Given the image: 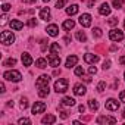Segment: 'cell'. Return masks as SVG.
<instances>
[{"label":"cell","mask_w":125,"mask_h":125,"mask_svg":"<svg viewBox=\"0 0 125 125\" xmlns=\"http://www.w3.org/2000/svg\"><path fill=\"white\" fill-rule=\"evenodd\" d=\"M3 78H5L6 81L19 83V81L22 80V75H21V72H19V71H15V69H12V71H6V72L3 74Z\"/></svg>","instance_id":"1"},{"label":"cell","mask_w":125,"mask_h":125,"mask_svg":"<svg viewBox=\"0 0 125 125\" xmlns=\"http://www.w3.org/2000/svg\"><path fill=\"white\" fill-rule=\"evenodd\" d=\"M0 41H2L5 46H9L15 41V35L12 31H3L2 34H0Z\"/></svg>","instance_id":"2"},{"label":"cell","mask_w":125,"mask_h":125,"mask_svg":"<svg viewBox=\"0 0 125 125\" xmlns=\"http://www.w3.org/2000/svg\"><path fill=\"white\" fill-rule=\"evenodd\" d=\"M68 90V80L65 78H59L54 83V91L56 93H65Z\"/></svg>","instance_id":"3"},{"label":"cell","mask_w":125,"mask_h":125,"mask_svg":"<svg viewBox=\"0 0 125 125\" xmlns=\"http://www.w3.org/2000/svg\"><path fill=\"white\" fill-rule=\"evenodd\" d=\"M109 38L112 41H122L124 40V32L118 28H113V30L109 31Z\"/></svg>","instance_id":"4"},{"label":"cell","mask_w":125,"mask_h":125,"mask_svg":"<svg viewBox=\"0 0 125 125\" xmlns=\"http://www.w3.org/2000/svg\"><path fill=\"white\" fill-rule=\"evenodd\" d=\"M46 109H47V104H46L44 102H35V103H34V106H32V115L43 113Z\"/></svg>","instance_id":"5"},{"label":"cell","mask_w":125,"mask_h":125,"mask_svg":"<svg viewBox=\"0 0 125 125\" xmlns=\"http://www.w3.org/2000/svg\"><path fill=\"white\" fill-rule=\"evenodd\" d=\"M47 60H49V65H50L52 68H57V66L60 65V57H59L57 54H54V53H50V54L47 56Z\"/></svg>","instance_id":"6"},{"label":"cell","mask_w":125,"mask_h":125,"mask_svg":"<svg viewBox=\"0 0 125 125\" xmlns=\"http://www.w3.org/2000/svg\"><path fill=\"white\" fill-rule=\"evenodd\" d=\"M49 83H50V75H41V77H38V80L35 81V87H37V88H41V87H44V85H49Z\"/></svg>","instance_id":"7"},{"label":"cell","mask_w":125,"mask_h":125,"mask_svg":"<svg viewBox=\"0 0 125 125\" xmlns=\"http://www.w3.org/2000/svg\"><path fill=\"white\" fill-rule=\"evenodd\" d=\"M104 107H106L107 110L115 112V110H118V109H119V102H118V100H115V99H109V100L106 102Z\"/></svg>","instance_id":"8"},{"label":"cell","mask_w":125,"mask_h":125,"mask_svg":"<svg viewBox=\"0 0 125 125\" xmlns=\"http://www.w3.org/2000/svg\"><path fill=\"white\" fill-rule=\"evenodd\" d=\"M80 24H81L84 28L90 27V25H91V15H90V13H83V15L80 16Z\"/></svg>","instance_id":"9"},{"label":"cell","mask_w":125,"mask_h":125,"mask_svg":"<svg viewBox=\"0 0 125 125\" xmlns=\"http://www.w3.org/2000/svg\"><path fill=\"white\" fill-rule=\"evenodd\" d=\"M115 122H116V118H113V116L102 115V116L97 118V124H100V125H103V124H115Z\"/></svg>","instance_id":"10"},{"label":"cell","mask_w":125,"mask_h":125,"mask_svg":"<svg viewBox=\"0 0 125 125\" xmlns=\"http://www.w3.org/2000/svg\"><path fill=\"white\" fill-rule=\"evenodd\" d=\"M78 63V56H75V54H72V56H68V59H66V63H65V66L66 68H74L75 65Z\"/></svg>","instance_id":"11"},{"label":"cell","mask_w":125,"mask_h":125,"mask_svg":"<svg viewBox=\"0 0 125 125\" xmlns=\"http://www.w3.org/2000/svg\"><path fill=\"white\" fill-rule=\"evenodd\" d=\"M84 60L87 62V63H97L99 62V56L97 54H93V53H85L84 54Z\"/></svg>","instance_id":"12"},{"label":"cell","mask_w":125,"mask_h":125,"mask_svg":"<svg viewBox=\"0 0 125 125\" xmlns=\"http://www.w3.org/2000/svg\"><path fill=\"white\" fill-rule=\"evenodd\" d=\"M40 19H43V21H50V19H52L50 8H43V9L40 10Z\"/></svg>","instance_id":"13"},{"label":"cell","mask_w":125,"mask_h":125,"mask_svg":"<svg viewBox=\"0 0 125 125\" xmlns=\"http://www.w3.org/2000/svg\"><path fill=\"white\" fill-rule=\"evenodd\" d=\"M46 31H47V34H49L50 37H57V35H59V27L54 25V24L49 25V27L46 28Z\"/></svg>","instance_id":"14"},{"label":"cell","mask_w":125,"mask_h":125,"mask_svg":"<svg viewBox=\"0 0 125 125\" xmlns=\"http://www.w3.org/2000/svg\"><path fill=\"white\" fill-rule=\"evenodd\" d=\"M85 93H87L85 85H83V84H75L74 85V94L75 96H84Z\"/></svg>","instance_id":"15"},{"label":"cell","mask_w":125,"mask_h":125,"mask_svg":"<svg viewBox=\"0 0 125 125\" xmlns=\"http://www.w3.org/2000/svg\"><path fill=\"white\" fill-rule=\"evenodd\" d=\"M21 59H22L24 66H31V65H32V57H31V54H30V53H22Z\"/></svg>","instance_id":"16"},{"label":"cell","mask_w":125,"mask_h":125,"mask_svg":"<svg viewBox=\"0 0 125 125\" xmlns=\"http://www.w3.org/2000/svg\"><path fill=\"white\" fill-rule=\"evenodd\" d=\"M99 13L103 15V16H107V15L110 13V6H109L107 3H102L100 8H99Z\"/></svg>","instance_id":"17"},{"label":"cell","mask_w":125,"mask_h":125,"mask_svg":"<svg viewBox=\"0 0 125 125\" xmlns=\"http://www.w3.org/2000/svg\"><path fill=\"white\" fill-rule=\"evenodd\" d=\"M10 28H12L13 31H21V30L24 28V24H22L21 21H18V19H12V21H10Z\"/></svg>","instance_id":"18"},{"label":"cell","mask_w":125,"mask_h":125,"mask_svg":"<svg viewBox=\"0 0 125 125\" xmlns=\"http://www.w3.org/2000/svg\"><path fill=\"white\" fill-rule=\"evenodd\" d=\"M74 27H75V21H74V19H66L63 24H62V28H63V30H66V31L72 30Z\"/></svg>","instance_id":"19"},{"label":"cell","mask_w":125,"mask_h":125,"mask_svg":"<svg viewBox=\"0 0 125 125\" xmlns=\"http://www.w3.org/2000/svg\"><path fill=\"white\" fill-rule=\"evenodd\" d=\"M78 10H80L78 5H71V6H68V8H66V13H68L69 16L77 15V13H78Z\"/></svg>","instance_id":"20"},{"label":"cell","mask_w":125,"mask_h":125,"mask_svg":"<svg viewBox=\"0 0 125 125\" xmlns=\"http://www.w3.org/2000/svg\"><path fill=\"white\" fill-rule=\"evenodd\" d=\"M41 122L43 124H54L56 122V116L54 115H46V116H43Z\"/></svg>","instance_id":"21"},{"label":"cell","mask_w":125,"mask_h":125,"mask_svg":"<svg viewBox=\"0 0 125 125\" xmlns=\"http://www.w3.org/2000/svg\"><path fill=\"white\" fill-rule=\"evenodd\" d=\"M62 104L63 106H74L75 104V99L74 97H63V100H62Z\"/></svg>","instance_id":"22"},{"label":"cell","mask_w":125,"mask_h":125,"mask_svg":"<svg viewBox=\"0 0 125 125\" xmlns=\"http://www.w3.org/2000/svg\"><path fill=\"white\" fill-rule=\"evenodd\" d=\"M49 93H50L49 85H44V87L38 88V96H40V97H46V96H49Z\"/></svg>","instance_id":"23"},{"label":"cell","mask_w":125,"mask_h":125,"mask_svg":"<svg viewBox=\"0 0 125 125\" xmlns=\"http://www.w3.org/2000/svg\"><path fill=\"white\" fill-rule=\"evenodd\" d=\"M35 66H38L40 69H44V68L47 66V60H46V59H43V57L37 59V60H35Z\"/></svg>","instance_id":"24"},{"label":"cell","mask_w":125,"mask_h":125,"mask_svg":"<svg viewBox=\"0 0 125 125\" xmlns=\"http://www.w3.org/2000/svg\"><path fill=\"white\" fill-rule=\"evenodd\" d=\"M75 37H77V40H78L80 43H85V41H87V35H85L84 31H78V32L75 34Z\"/></svg>","instance_id":"25"},{"label":"cell","mask_w":125,"mask_h":125,"mask_svg":"<svg viewBox=\"0 0 125 125\" xmlns=\"http://www.w3.org/2000/svg\"><path fill=\"white\" fill-rule=\"evenodd\" d=\"M88 107H90V110L96 112V110L99 109V103H97V100H94V99H90V100H88Z\"/></svg>","instance_id":"26"},{"label":"cell","mask_w":125,"mask_h":125,"mask_svg":"<svg viewBox=\"0 0 125 125\" xmlns=\"http://www.w3.org/2000/svg\"><path fill=\"white\" fill-rule=\"evenodd\" d=\"M16 65V59L15 57H9L3 62V66H15Z\"/></svg>","instance_id":"27"},{"label":"cell","mask_w":125,"mask_h":125,"mask_svg":"<svg viewBox=\"0 0 125 125\" xmlns=\"http://www.w3.org/2000/svg\"><path fill=\"white\" fill-rule=\"evenodd\" d=\"M60 52V47H59V44L57 43H52L50 44V53H54V54H57Z\"/></svg>","instance_id":"28"},{"label":"cell","mask_w":125,"mask_h":125,"mask_svg":"<svg viewBox=\"0 0 125 125\" xmlns=\"http://www.w3.org/2000/svg\"><path fill=\"white\" fill-rule=\"evenodd\" d=\"M103 35V32H102V30L99 28V27H96L94 30H93V37H96V38H100Z\"/></svg>","instance_id":"29"},{"label":"cell","mask_w":125,"mask_h":125,"mask_svg":"<svg viewBox=\"0 0 125 125\" xmlns=\"http://www.w3.org/2000/svg\"><path fill=\"white\" fill-rule=\"evenodd\" d=\"M112 5H113L115 9H121L122 5H124V2H122V0H112Z\"/></svg>","instance_id":"30"},{"label":"cell","mask_w":125,"mask_h":125,"mask_svg":"<svg viewBox=\"0 0 125 125\" xmlns=\"http://www.w3.org/2000/svg\"><path fill=\"white\" fill-rule=\"evenodd\" d=\"M104 88H106V83H104V81H100V83L97 84V91H99V93H103Z\"/></svg>","instance_id":"31"},{"label":"cell","mask_w":125,"mask_h":125,"mask_svg":"<svg viewBox=\"0 0 125 125\" xmlns=\"http://www.w3.org/2000/svg\"><path fill=\"white\" fill-rule=\"evenodd\" d=\"M75 75L77 77H83L84 75V69L81 66H75Z\"/></svg>","instance_id":"32"},{"label":"cell","mask_w":125,"mask_h":125,"mask_svg":"<svg viewBox=\"0 0 125 125\" xmlns=\"http://www.w3.org/2000/svg\"><path fill=\"white\" fill-rule=\"evenodd\" d=\"M18 124H19V125H24V124H27V125H31V121H30L28 118H21V119L18 121Z\"/></svg>","instance_id":"33"},{"label":"cell","mask_w":125,"mask_h":125,"mask_svg":"<svg viewBox=\"0 0 125 125\" xmlns=\"http://www.w3.org/2000/svg\"><path fill=\"white\" fill-rule=\"evenodd\" d=\"M65 5H66V0H59V2L56 3V6H54V8H56V9H62Z\"/></svg>","instance_id":"34"},{"label":"cell","mask_w":125,"mask_h":125,"mask_svg":"<svg viewBox=\"0 0 125 125\" xmlns=\"http://www.w3.org/2000/svg\"><path fill=\"white\" fill-rule=\"evenodd\" d=\"M27 107H28V100L22 97L21 99V109H27Z\"/></svg>","instance_id":"35"},{"label":"cell","mask_w":125,"mask_h":125,"mask_svg":"<svg viewBox=\"0 0 125 125\" xmlns=\"http://www.w3.org/2000/svg\"><path fill=\"white\" fill-rule=\"evenodd\" d=\"M107 24H109V25H112V27H113V25H116V24H118V18H110V19L107 21Z\"/></svg>","instance_id":"36"},{"label":"cell","mask_w":125,"mask_h":125,"mask_svg":"<svg viewBox=\"0 0 125 125\" xmlns=\"http://www.w3.org/2000/svg\"><path fill=\"white\" fill-rule=\"evenodd\" d=\"M9 9H10V5H9V3H3V5H2V10H3V12H8Z\"/></svg>","instance_id":"37"},{"label":"cell","mask_w":125,"mask_h":125,"mask_svg":"<svg viewBox=\"0 0 125 125\" xmlns=\"http://www.w3.org/2000/svg\"><path fill=\"white\" fill-rule=\"evenodd\" d=\"M28 25H30V27H35V25H37V21H35V18H31V19H28Z\"/></svg>","instance_id":"38"},{"label":"cell","mask_w":125,"mask_h":125,"mask_svg":"<svg viewBox=\"0 0 125 125\" xmlns=\"http://www.w3.org/2000/svg\"><path fill=\"white\" fill-rule=\"evenodd\" d=\"M102 68H103L104 71H106V69H109V68H110V60H104V63H103V66H102Z\"/></svg>","instance_id":"39"},{"label":"cell","mask_w":125,"mask_h":125,"mask_svg":"<svg viewBox=\"0 0 125 125\" xmlns=\"http://www.w3.org/2000/svg\"><path fill=\"white\" fill-rule=\"evenodd\" d=\"M69 115H68V112H65V110H60V118L62 119H66Z\"/></svg>","instance_id":"40"},{"label":"cell","mask_w":125,"mask_h":125,"mask_svg":"<svg viewBox=\"0 0 125 125\" xmlns=\"http://www.w3.org/2000/svg\"><path fill=\"white\" fill-rule=\"evenodd\" d=\"M88 72H90V75H96V72H97V69H96V66H90V69H88Z\"/></svg>","instance_id":"41"},{"label":"cell","mask_w":125,"mask_h":125,"mask_svg":"<svg viewBox=\"0 0 125 125\" xmlns=\"http://www.w3.org/2000/svg\"><path fill=\"white\" fill-rule=\"evenodd\" d=\"M119 99H121V102H122V103H125V90H124V91H121Z\"/></svg>","instance_id":"42"},{"label":"cell","mask_w":125,"mask_h":125,"mask_svg":"<svg viewBox=\"0 0 125 125\" xmlns=\"http://www.w3.org/2000/svg\"><path fill=\"white\" fill-rule=\"evenodd\" d=\"M78 110H80L81 113H84V110H85V106H84V104H80V106H78Z\"/></svg>","instance_id":"43"},{"label":"cell","mask_w":125,"mask_h":125,"mask_svg":"<svg viewBox=\"0 0 125 125\" xmlns=\"http://www.w3.org/2000/svg\"><path fill=\"white\" fill-rule=\"evenodd\" d=\"M119 63L121 65H125V56H121L119 57Z\"/></svg>","instance_id":"44"},{"label":"cell","mask_w":125,"mask_h":125,"mask_svg":"<svg viewBox=\"0 0 125 125\" xmlns=\"http://www.w3.org/2000/svg\"><path fill=\"white\" fill-rule=\"evenodd\" d=\"M94 3H96V0H90L87 6H88V8H93V6H94Z\"/></svg>","instance_id":"45"},{"label":"cell","mask_w":125,"mask_h":125,"mask_svg":"<svg viewBox=\"0 0 125 125\" xmlns=\"http://www.w3.org/2000/svg\"><path fill=\"white\" fill-rule=\"evenodd\" d=\"M0 91H2V93H5V91H6V88H5V84H3V83L0 84Z\"/></svg>","instance_id":"46"},{"label":"cell","mask_w":125,"mask_h":125,"mask_svg":"<svg viewBox=\"0 0 125 125\" xmlns=\"http://www.w3.org/2000/svg\"><path fill=\"white\" fill-rule=\"evenodd\" d=\"M65 43H66V44H69V43H71V37H69V35H66V37H65Z\"/></svg>","instance_id":"47"},{"label":"cell","mask_w":125,"mask_h":125,"mask_svg":"<svg viewBox=\"0 0 125 125\" xmlns=\"http://www.w3.org/2000/svg\"><path fill=\"white\" fill-rule=\"evenodd\" d=\"M24 3H34V2H37V0H22Z\"/></svg>","instance_id":"48"},{"label":"cell","mask_w":125,"mask_h":125,"mask_svg":"<svg viewBox=\"0 0 125 125\" xmlns=\"http://www.w3.org/2000/svg\"><path fill=\"white\" fill-rule=\"evenodd\" d=\"M6 19H8V16H6V15H3V16H2V24H5V22H6Z\"/></svg>","instance_id":"49"},{"label":"cell","mask_w":125,"mask_h":125,"mask_svg":"<svg viewBox=\"0 0 125 125\" xmlns=\"http://www.w3.org/2000/svg\"><path fill=\"white\" fill-rule=\"evenodd\" d=\"M8 107H13V102H12V100L8 102Z\"/></svg>","instance_id":"50"},{"label":"cell","mask_w":125,"mask_h":125,"mask_svg":"<svg viewBox=\"0 0 125 125\" xmlns=\"http://www.w3.org/2000/svg\"><path fill=\"white\" fill-rule=\"evenodd\" d=\"M84 81H85V83H90V81H91V78H90V77H84Z\"/></svg>","instance_id":"51"},{"label":"cell","mask_w":125,"mask_h":125,"mask_svg":"<svg viewBox=\"0 0 125 125\" xmlns=\"http://www.w3.org/2000/svg\"><path fill=\"white\" fill-rule=\"evenodd\" d=\"M122 118H125V109L122 110Z\"/></svg>","instance_id":"52"},{"label":"cell","mask_w":125,"mask_h":125,"mask_svg":"<svg viewBox=\"0 0 125 125\" xmlns=\"http://www.w3.org/2000/svg\"><path fill=\"white\" fill-rule=\"evenodd\" d=\"M43 2H46V3H49V2H50V0H43Z\"/></svg>","instance_id":"53"},{"label":"cell","mask_w":125,"mask_h":125,"mask_svg":"<svg viewBox=\"0 0 125 125\" xmlns=\"http://www.w3.org/2000/svg\"><path fill=\"white\" fill-rule=\"evenodd\" d=\"M124 28H125V21H124Z\"/></svg>","instance_id":"54"},{"label":"cell","mask_w":125,"mask_h":125,"mask_svg":"<svg viewBox=\"0 0 125 125\" xmlns=\"http://www.w3.org/2000/svg\"><path fill=\"white\" fill-rule=\"evenodd\" d=\"M124 78H125V72H124Z\"/></svg>","instance_id":"55"}]
</instances>
